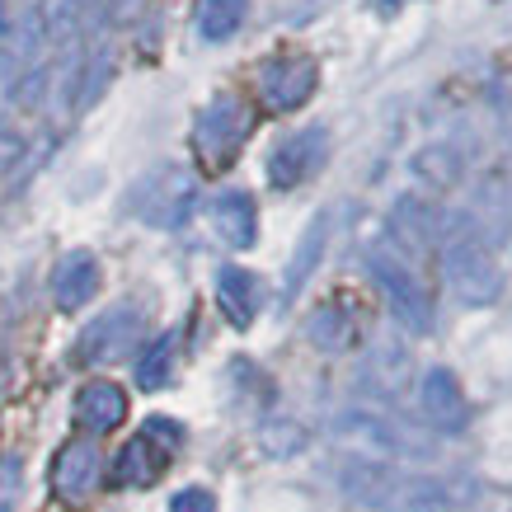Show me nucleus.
<instances>
[{
  "instance_id": "obj_1",
  "label": "nucleus",
  "mask_w": 512,
  "mask_h": 512,
  "mask_svg": "<svg viewBox=\"0 0 512 512\" xmlns=\"http://www.w3.org/2000/svg\"><path fill=\"white\" fill-rule=\"evenodd\" d=\"M334 480L367 512H512V498L475 475H409L372 456H343Z\"/></svg>"
},
{
  "instance_id": "obj_2",
  "label": "nucleus",
  "mask_w": 512,
  "mask_h": 512,
  "mask_svg": "<svg viewBox=\"0 0 512 512\" xmlns=\"http://www.w3.org/2000/svg\"><path fill=\"white\" fill-rule=\"evenodd\" d=\"M442 273L466 306H489L503 292V268H498L494 249L484 245V235L466 217H456V226L442 240Z\"/></svg>"
},
{
  "instance_id": "obj_3",
  "label": "nucleus",
  "mask_w": 512,
  "mask_h": 512,
  "mask_svg": "<svg viewBox=\"0 0 512 512\" xmlns=\"http://www.w3.org/2000/svg\"><path fill=\"white\" fill-rule=\"evenodd\" d=\"M249 132H254V109L240 94H217L193 118V156H198V165L207 174L231 170L240 151H245Z\"/></svg>"
},
{
  "instance_id": "obj_4",
  "label": "nucleus",
  "mask_w": 512,
  "mask_h": 512,
  "mask_svg": "<svg viewBox=\"0 0 512 512\" xmlns=\"http://www.w3.org/2000/svg\"><path fill=\"white\" fill-rule=\"evenodd\" d=\"M334 433L357 447V456H372V461H423L433 442L423 433H414L404 419L376 414V409H343L334 419Z\"/></svg>"
},
{
  "instance_id": "obj_5",
  "label": "nucleus",
  "mask_w": 512,
  "mask_h": 512,
  "mask_svg": "<svg viewBox=\"0 0 512 512\" xmlns=\"http://www.w3.org/2000/svg\"><path fill=\"white\" fill-rule=\"evenodd\" d=\"M198 207V179L184 165H160L127 193V212L156 231H179Z\"/></svg>"
},
{
  "instance_id": "obj_6",
  "label": "nucleus",
  "mask_w": 512,
  "mask_h": 512,
  "mask_svg": "<svg viewBox=\"0 0 512 512\" xmlns=\"http://www.w3.org/2000/svg\"><path fill=\"white\" fill-rule=\"evenodd\" d=\"M367 273H372L376 287L386 292L390 315H395L409 334H433V296H428V287L414 278V268L404 264L395 249L367 245Z\"/></svg>"
},
{
  "instance_id": "obj_7",
  "label": "nucleus",
  "mask_w": 512,
  "mask_h": 512,
  "mask_svg": "<svg viewBox=\"0 0 512 512\" xmlns=\"http://www.w3.org/2000/svg\"><path fill=\"white\" fill-rule=\"evenodd\" d=\"M179 442H184V428L174 419H146V428L113 456V484L118 489L156 484L165 475V466H170V456L179 451Z\"/></svg>"
},
{
  "instance_id": "obj_8",
  "label": "nucleus",
  "mask_w": 512,
  "mask_h": 512,
  "mask_svg": "<svg viewBox=\"0 0 512 512\" xmlns=\"http://www.w3.org/2000/svg\"><path fill=\"white\" fill-rule=\"evenodd\" d=\"M141 329H146V315H141L137 301H118L104 315H94L90 325L80 329L76 339V362L80 367H109L118 357H127L141 343Z\"/></svg>"
},
{
  "instance_id": "obj_9",
  "label": "nucleus",
  "mask_w": 512,
  "mask_h": 512,
  "mask_svg": "<svg viewBox=\"0 0 512 512\" xmlns=\"http://www.w3.org/2000/svg\"><path fill=\"white\" fill-rule=\"evenodd\" d=\"M320 85V62L315 57H301V52H287V57H273V62L259 71V94L273 113H296Z\"/></svg>"
},
{
  "instance_id": "obj_10",
  "label": "nucleus",
  "mask_w": 512,
  "mask_h": 512,
  "mask_svg": "<svg viewBox=\"0 0 512 512\" xmlns=\"http://www.w3.org/2000/svg\"><path fill=\"white\" fill-rule=\"evenodd\" d=\"M329 156V132L325 127H301L292 137H282L268 156V184L273 188H296L306 184Z\"/></svg>"
},
{
  "instance_id": "obj_11",
  "label": "nucleus",
  "mask_w": 512,
  "mask_h": 512,
  "mask_svg": "<svg viewBox=\"0 0 512 512\" xmlns=\"http://www.w3.org/2000/svg\"><path fill=\"white\" fill-rule=\"evenodd\" d=\"M104 475V456H99V442L94 437H71L57 461H52V494L62 503H85L94 494V484Z\"/></svg>"
},
{
  "instance_id": "obj_12",
  "label": "nucleus",
  "mask_w": 512,
  "mask_h": 512,
  "mask_svg": "<svg viewBox=\"0 0 512 512\" xmlns=\"http://www.w3.org/2000/svg\"><path fill=\"white\" fill-rule=\"evenodd\" d=\"M419 404H423V419L433 423V433L442 437H456L466 433L470 423V400L461 381L447 372V367H433V372H423L419 381Z\"/></svg>"
},
{
  "instance_id": "obj_13",
  "label": "nucleus",
  "mask_w": 512,
  "mask_h": 512,
  "mask_svg": "<svg viewBox=\"0 0 512 512\" xmlns=\"http://www.w3.org/2000/svg\"><path fill=\"white\" fill-rule=\"evenodd\" d=\"M390 226H395L400 240H409V245H423V249L437 245L442 249L447 231L456 226V212H447V207L419 198V193H404V198L395 202V212H390Z\"/></svg>"
},
{
  "instance_id": "obj_14",
  "label": "nucleus",
  "mask_w": 512,
  "mask_h": 512,
  "mask_svg": "<svg viewBox=\"0 0 512 512\" xmlns=\"http://www.w3.org/2000/svg\"><path fill=\"white\" fill-rule=\"evenodd\" d=\"M94 292H99V259H94L90 249L62 254L57 268H52V301H57V311H80V306H90Z\"/></svg>"
},
{
  "instance_id": "obj_15",
  "label": "nucleus",
  "mask_w": 512,
  "mask_h": 512,
  "mask_svg": "<svg viewBox=\"0 0 512 512\" xmlns=\"http://www.w3.org/2000/svg\"><path fill=\"white\" fill-rule=\"evenodd\" d=\"M217 301H221V315H226L235 329H249L254 315H259V306H264V282L254 278L249 268L226 264L217 273Z\"/></svg>"
},
{
  "instance_id": "obj_16",
  "label": "nucleus",
  "mask_w": 512,
  "mask_h": 512,
  "mask_svg": "<svg viewBox=\"0 0 512 512\" xmlns=\"http://www.w3.org/2000/svg\"><path fill=\"white\" fill-rule=\"evenodd\" d=\"M127 419V395L113 381H90V386H80L76 395V423L85 433H113L118 423Z\"/></svg>"
},
{
  "instance_id": "obj_17",
  "label": "nucleus",
  "mask_w": 512,
  "mask_h": 512,
  "mask_svg": "<svg viewBox=\"0 0 512 512\" xmlns=\"http://www.w3.org/2000/svg\"><path fill=\"white\" fill-rule=\"evenodd\" d=\"M212 221H217L221 240L231 249H249L259 240V212H254V198H249L245 188H226L217 193L212 202Z\"/></svg>"
},
{
  "instance_id": "obj_18",
  "label": "nucleus",
  "mask_w": 512,
  "mask_h": 512,
  "mask_svg": "<svg viewBox=\"0 0 512 512\" xmlns=\"http://www.w3.org/2000/svg\"><path fill=\"white\" fill-rule=\"evenodd\" d=\"M362 386H367V395H376L381 404H395L404 395V386H409V353L381 343V348L367 357V367H362Z\"/></svg>"
},
{
  "instance_id": "obj_19",
  "label": "nucleus",
  "mask_w": 512,
  "mask_h": 512,
  "mask_svg": "<svg viewBox=\"0 0 512 512\" xmlns=\"http://www.w3.org/2000/svg\"><path fill=\"white\" fill-rule=\"evenodd\" d=\"M306 339L320 348V353H348L357 339V320L343 301H325L320 311L306 320Z\"/></svg>"
},
{
  "instance_id": "obj_20",
  "label": "nucleus",
  "mask_w": 512,
  "mask_h": 512,
  "mask_svg": "<svg viewBox=\"0 0 512 512\" xmlns=\"http://www.w3.org/2000/svg\"><path fill=\"white\" fill-rule=\"evenodd\" d=\"M325 245H329V212H320V217L306 226V235H301V245H296V254H292V268H287L282 301H296V296H301V287L311 282L315 264H320V254H325Z\"/></svg>"
},
{
  "instance_id": "obj_21",
  "label": "nucleus",
  "mask_w": 512,
  "mask_h": 512,
  "mask_svg": "<svg viewBox=\"0 0 512 512\" xmlns=\"http://www.w3.org/2000/svg\"><path fill=\"white\" fill-rule=\"evenodd\" d=\"M249 0H202L198 5V33L202 43H226L240 24H245Z\"/></svg>"
},
{
  "instance_id": "obj_22",
  "label": "nucleus",
  "mask_w": 512,
  "mask_h": 512,
  "mask_svg": "<svg viewBox=\"0 0 512 512\" xmlns=\"http://www.w3.org/2000/svg\"><path fill=\"white\" fill-rule=\"evenodd\" d=\"M174 357H179V334H160L137 362V386L141 390H165L174 376Z\"/></svg>"
},
{
  "instance_id": "obj_23",
  "label": "nucleus",
  "mask_w": 512,
  "mask_h": 512,
  "mask_svg": "<svg viewBox=\"0 0 512 512\" xmlns=\"http://www.w3.org/2000/svg\"><path fill=\"white\" fill-rule=\"evenodd\" d=\"M414 170H419L423 179H433L437 188H447V184H456V174H461V160L451 156L447 146H428V151H419V156H414Z\"/></svg>"
},
{
  "instance_id": "obj_24",
  "label": "nucleus",
  "mask_w": 512,
  "mask_h": 512,
  "mask_svg": "<svg viewBox=\"0 0 512 512\" xmlns=\"http://www.w3.org/2000/svg\"><path fill=\"white\" fill-rule=\"evenodd\" d=\"M489 104H494V118H498V127H503V137L512 141V71L489 85Z\"/></svg>"
},
{
  "instance_id": "obj_25",
  "label": "nucleus",
  "mask_w": 512,
  "mask_h": 512,
  "mask_svg": "<svg viewBox=\"0 0 512 512\" xmlns=\"http://www.w3.org/2000/svg\"><path fill=\"white\" fill-rule=\"evenodd\" d=\"M19 480H24V470H19V461L10 456V461H0V512L15 508L19 498Z\"/></svg>"
},
{
  "instance_id": "obj_26",
  "label": "nucleus",
  "mask_w": 512,
  "mask_h": 512,
  "mask_svg": "<svg viewBox=\"0 0 512 512\" xmlns=\"http://www.w3.org/2000/svg\"><path fill=\"white\" fill-rule=\"evenodd\" d=\"M170 512H217V498L207 489H179L170 498Z\"/></svg>"
},
{
  "instance_id": "obj_27",
  "label": "nucleus",
  "mask_w": 512,
  "mask_h": 512,
  "mask_svg": "<svg viewBox=\"0 0 512 512\" xmlns=\"http://www.w3.org/2000/svg\"><path fill=\"white\" fill-rule=\"evenodd\" d=\"M19 156V141L15 137H5V132H0V170H5V165H10V160Z\"/></svg>"
},
{
  "instance_id": "obj_28",
  "label": "nucleus",
  "mask_w": 512,
  "mask_h": 512,
  "mask_svg": "<svg viewBox=\"0 0 512 512\" xmlns=\"http://www.w3.org/2000/svg\"><path fill=\"white\" fill-rule=\"evenodd\" d=\"M376 5H381V10H400L404 0H376Z\"/></svg>"
}]
</instances>
